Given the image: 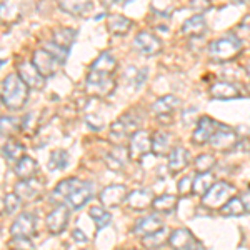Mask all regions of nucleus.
I'll return each mask as SVG.
<instances>
[{"label": "nucleus", "mask_w": 250, "mask_h": 250, "mask_svg": "<svg viewBox=\"0 0 250 250\" xmlns=\"http://www.w3.org/2000/svg\"><path fill=\"white\" fill-rule=\"evenodd\" d=\"M72 237H74V239L77 240V242H85L87 240V237L83 235V232L80 230V229H75V230L72 232Z\"/></svg>", "instance_id": "obj_48"}, {"label": "nucleus", "mask_w": 250, "mask_h": 250, "mask_svg": "<svg viewBox=\"0 0 250 250\" xmlns=\"http://www.w3.org/2000/svg\"><path fill=\"white\" fill-rule=\"evenodd\" d=\"M233 192H235L233 185L227 184V182H217L204 193L202 202L205 207H210V208L222 207V205H225L232 199Z\"/></svg>", "instance_id": "obj_4"}, {"label": "nucleus", "mask_w": 250, "mask_h": 250, "mask_svg": "<svg viewBox=\"0 0 250 250\" xmlns=\"http://www.w3.org/2000/svg\"><path fill=\"white\" fill-rule=\"evenodd\" d=\"M205 29H207V23L202 15H193V17L187 19L182 25V34L184 35H202Z\"/></svg>", "instance_id": "obj_25"}, {"label": "nucleus", "mask_w": 250, "mask_h": 250, "mask_svg": "<svg viewBox=\"0 0 250 250\" xmlns=\"http://www.w3.org/2000/svg\"><path fill=\"white\" fill-rule=\"evenodd\" d=\"M142 124V115L135 110H128L124 114L119 120H115L112 125V137H125V135H134L137 128Z\"/></svg>", "instance_id": "obj_6"}, {"label": "nucleus", "mask_w": 250, "mask_h": 250, "mask_svg": "<svg viewBox=\"0 0 250 250\" xmlns=\"http://www.w3.org/2000/svg\"><path fill=\"white\" fill-rule=\"evenodd\" d=\"M245 205H244V200L240 199V197H232L230 200H229L227 204L222 207V213L224 215H242V213H245Z\"/></svg>", "instance_id": "obj_37"}, {"label": "nucleus", "mask_w": 250, "mask_h": 250, "mask_svg": "<svg viewBox=\"0 0 250 250\" xmlns=\"http://www.w3.org/2000/svg\"><path fill=\"white\" fill-rule=\"evenodd\" d=\"M68 165V154L67 150H54L48 159V170H62Z\"/></svg>", "instance_id": "obj_35"}, {"label": "nucleus", "mask_w": 250, "mask_h": 250, "mask_svg": "<svg viewBox=\"0 0 250 250\" xmlns=\"http://www.w3.org/2000/svg\"><path fill=\"white\" fill-rule=\"evenodd\" d=\"M210 97L217 100H232L240 97V90L232 82H215L210 87Z\"/></svg>", "instance_id": "obj_17"}, {"label": "nucleus", "mask_w": 250, "mask_h": 250, "mask_svg": "<svg viewBox=\"0 0 250 250\" xmlns=\"http://www.w3.org/2000/svg\"><path fill=\"white\" fill-rule=\"evenodd\" d=\"M32 63H34L35 68L40 72V75L45 79L57 74L60 65H62V62H60L57 57H54L47 48H39V50H35Z\"/></svg>", "instance_id": "obj_5"}, {"label": "nucleus", "mask_w": 250, "mask_h": 250, "mask_svg": "<svg viewBox=\"0 0 250 250\" xmlns=\"http://www.w3.org/2000/svg\"><path fill=\"white\" fill-rule=\"evenodd\" d=\"M68 224V208L63 204H59L50 213L47 215V229L50 233L59 235L65 230Z\"/></svg>", "instance_id": "obj_10"}, {"label": "nucleus", "mask_w": 250, "mask_h": 250, "mask_svg": "<svg viewBox=\"0 0 250 250\" xmlns=\"http://www.w3.org/2000/svg\"><path fill=\"white\" fill-rule=\"evenodd\" d=\"M168 230H165V229H160V230H157L154 233H150V235H145L142 244L145 245L147 249H157L160 247V245L164 244L165 240H168Z\"/></svg>", "instance_id": "obj_36"}, {"label": "nucleus", "mask_w": 250, "mask_h": 250, "mask_svg": "<svg viewBox=\"0 0 250 250\" xmlns=\"http://www.w3.org/2000/svg\"><path fill=\"white\" fill-rule=\"evenodd\" d=\"M3 202H5V212L9 213V215H14V213L20 208V204H22V200H20V197L14 192V193H9V195H5Z\"/></svg>", "instance_id": "obj_42"}, {"label": "nucleus", "mask_w": 250, "mask_h": 250, "mask_svg": "<svg viewBox=\"0 0 250 250\" xmlns=\"http://www.w3.org/2000/svg\"><path fill=\"white\" fill-rule=\"evenodd\" d=\"M170 142H172V137L167 132H157L154 135V140H152V148H154L155 154L164 155L170 150Z\"/></svg>", "instance_id": "obj_32"}, {"label": "nucleus", "mask_w": 250, "mask_h": 250, "mask_svg": "<svg viewBox=\"0 0 250 250\" xmlns=\"http://www.w3.org/2000/svg\"><path fill=\"white\" fill-rule=\"evenodd\" d=\"M235 144H237V134L229 127H219V130L210 139V145L215 150H229Z\"/></svg>", "instance_id": "obj_16"}, {"label": "nucleus", "mask_w": 250, "mask_h": 250, "mask_svg": "<svg viewBox=\"0 0 250 250\" xmlns=\"http://www.w3.org/2000/svg\"><path fill=\"white\" fill-rule=\"evenodd\" d=\"M90 219L94 220L97 230H102L104 227H107L110 224V213H108L104 207H90V212H88Z\"/></svg>", "instance_id": "obj_34"}, {"label": "nucleus", "mask_w": 250, "mask_h": 250, "mask_svg": "<svg viewBox=\"0 0 250 250\" xmlns=\"http://www.w3.org/2000/svg\"><path fill=\"white\" fill-rule=\"evenodd\" d=\"M100 2H102L105 7H112V5H115V3H119L120 0H100Z\"/></svg>", "instance_id": "obj_50"}, {"label": "nucleus", "mask_w": 250, "mask_h": 250, "mask_svg": "<svg viewBox=\"0 0 250 250\" xmlns=\"http://www.w3.org/2000/svg\"><path fill=\"white\" fill-rule=\"evenodd\" d=\"M185 250H204V247L199 244V242H193V244L190 245V247H187Z\"/></svg>", "instance_id": "obj_49"}, {"label": "nucleus", "mask_w": 250, "mask_h": 250, "mask_svg": "<svg viewBox=\"0 0 250 250\" xmlns=\"http://www.w3.org/2000/svg\"><path fill=\"white\" fill-rule=\"evenodd\" d=\"M193 237L192 233L185 229H179V230L172 232V235L168 237V245L173 249V250H185L187 247H190L193 244Z\"/></svg>", "instance_id": "obj_24"}, {"label": "nucleus", "mask_w": 250, "mask_h": 250, "mask_svg": "<svg viewBox=\"0 0 250 250\" xmlns=\"http://www.w3.org/2000/svg\"><path fill=\"white\" fill-rule=\"evenodd\" d=\"M134 47L144 55H155L160 52V40L150 32H139L134 39Z\"/></svg>", "instance_id": "obj_14"}, {"label": "nucleus", "mask_w": 250, "mask_h": 250, "mask_svg": "<svg viewBox=\"0 0 250 250\" xmlns=\"http://www.w3.org/2000/svg\"><path fill=\"white\" fill-rule=\"evenodd\" d=\"M212 185H213V175H212V173L210 172H200L199 175H197V179L193 180L192 192L204 195V193L207 192Z\"/></svg>", "instance_id": "obj_33"}, {"label": "nucleus", "mask_w": 250, "mask_h": 250, "mask_svg": "<svg viewBox=\"0 0 250 250\" xmlns=\"http://www.w3.org/2000/svg\"><path fill=\"white\" fill-rule=\"evenodd\" d=\"M43 48H47L48 52H50L54 57H57L60 62H65V59H67V55H68V50L67 48H62L60 45H57V43H54V42H48V43H45V47Z\"/></svg>", "instance_id": "obj_43"}, {"label": "nucleus", "mask_w": 250, "mask_h": 250, "mask_svg": "<svg viewBox=\"0 0 250 250\" xmlns=\"http://www.w3.org/2000/svg\"><path fill=\"white\" fill-rule=\"evenodd\" d=\"M187 164H188V152L182 147L173 148L170 152V157H168V168L172 172H179L184 167H187Z\"/></svg>", "instance_id": "obj_28"}, {"label": "nucleus", "mask_w": 250, "mask_h": 250, "mask_svg": "<svg viewBox=\"0 0 250 250\" xmlns=\"http://www.w3.org/2000/svg\"><path fill=\"white\" fill-rule=\"evenodd\" d=\"M177 205V197L175 195H162L154 199V208L159 212H172Z\"/></svg>", "instance_id": "obj_38"}, {"label": "nucleus", "mask_w": 250, "mask_h": 250, "mask_svg": "<svg viewBox=\"0 0 250 250\" xmlns=\"http://www.w3.org/2000/svg\"><path fill=\"white\" fill-rule=\"evenodd\" d=\"M154 9L162 15H168L172 12V2L170 0H155Z\"/></svg>", "instance_id": "obj_44"}, {"label": "nucleus", "mask_w": 250, "mask_h": 250, "mask_svg": "<svg viewBox=\"0 0 250 250\" xmlns=\"http://www.w3.org/2000/svg\"><path fill=\"white\" fill-rule=\"evenodd\" d=\"M0 102H2V95H0Z\"/></svg>", "instance_id": "obj_54"}, {"label": "nucleus", "mask_w": 250, "mask_h": 250, "mask_svg": "<svg viewBox=\"0 0 250 250\" xmlns=\"http://www.w3.org/2000/svg\"><path fill=\"white\" fill-rule=\"evenodd\" d=\"M182 120H184V124H187V125L197 122V110L195 108H188V110L182 112Z\"/></svg>", "instance_id": "obj_46"}, {"label": "nucleus", "mask_w": 250, "mask_h": 250, "mask_svg": "<svg viewBox=\"0 0 250 250\" xmlns=\"http://www.w3.org/2000/svg\"><path fill=\"white\" fill-rule=\"evenodd\" d=\"M219 127L220 125L213 119H210V117H200L195 132H193V142L199 144V145L210 142L212 135L219 130Z\"/></svg>", "instance_id": "obj_13"}, {"label": "nucleus", "mask_w": 250, "mask_h": 250, "mask_svg": "<svg viewBox=\"0 0 250 250\" xmlns=\"http://www.w3.org/2000/svg\"><path fill=\"white\" fill-rule=\"evenodd\" d=\"M192 185H193V180L190 179V177H185V179H182L179 182V192L180 193H188L192 192Z\"/></svg>", "instance_id": "obj_47"}, {"label": "nucleus", "mask_w": 250, "mask_h": 250, "mask_svg": "<svg viewBox=\"0 0 250 250\" xmlns=\"http://www.w3.org/2000/svg\"><path fill=\"white\" fill-rule=\"evenodd\" d=\"M247 74H249V77H250V62L247 63Z\"/></svg>", "instance_id": "obj_52"}, {"label": "nucleus", "mask_w": 250, "mask_h": 250, "mask_svg": "<svg viewBox=\"0 0 250 250\" xmlns=\"http://www.w3.org/2000/svg\"><path fill=\"white\" fill-rule=\"evenodd\" d=\"M127 199V187L125 185H108L100 192V202L104 207H117Z\"/></svg>", "instance_id": "obj_15"}, {"label": "nucleus", "mask_w": 250, "mask_h": 250, "mask_svg": "<svg viewBox=\"0 0 250 250\" xmlns=\"http://www.w3.org/2000/svg\"><path fill=\"white\" fill-rule=\"evenodd\" d=\"M117 70V60L114 55L104 52L90 65L87 75V92L95 97H107L115 88L114 72Z\"/></svg>", "instance_id": "obj_1"}, {"label": "nucleus", "mask_w": 250, "mask_h": 250, "mask_svg": "<svg viewBox=\"0 0 250 250\" xmlns=\"http://www.w3.org/2000/svg\"><path fill=\"white\" fill-rule=\"evenodd\" d=\"M3 210H5V202H3V199L0 197V213H2Z\"/></svg>", "instance_id": "obj_51"}, {"label": "nucleus", "mask_w": 250, "mask_h": 250, "mask_svg": "<svg viewBox=\"0 0 250 250\" xmlns=\"http://www.w3.org/2000/svg\"><path fill=\"white\" fill-rule=\"evenodd\" d=\"M179 105H180V100L177 99V97L165 95L152 104V112H154L155 115H167V114H172Z\"/></svg>", "instance_id": "obj_22"}, {"label": "nucleus", "mask_w": 250, "mask_h": 250, "mask_svg": "<svg viewBox=\"0 0 250 250\" xmlns=\"http://www.w3.org/2000/svg\"><path fill=\"white\" fill-rule=\"evenodd\" d=\"M160 227H162V220H160L157 215H148V217H144V219H140L137 222L135 227H134V233L145 237V235H150V233L160 230Z\"/></svg>", "instance_id": "obj_21"}, {"label": "nucleus", "mask_w": 250, "mask_h": 250, "mask_svg": "<svg viewBox=\"0 0 250 250\" xmlns=\"http://www.w3.org/2000/svg\"><path fill=\"white\" fill-rule=\"evenodd\" d=\"M10 250H35V245L32 244L29 237H12L9 242Z\"/></svg>", "instance_id": "obj_40"}, {"label": "nucleus", "mask_w": 250, "mask_h": 250, "mask_svg": "<svg viewBox=\"0 0 250 250\" xmlns=\"http://www.w3.org/2000/svg\"><path fill=\"white\" fill-rule=\"evenodd\" d=\"M29 100V85L19 74H10L2 83V102L10 110H20Z\"/></svg>", "instance_id": "obj_2"}, {"label": "nucleus", "mask_w": 250, "mask_h": 250, "mask_svg": "<svg viewBox=\"0 0 250 250\" xmlns=\"http://www.w3.org/2000/svg\"><path fill=\"white\" fill-rule=\"evenodd\" d=\"M77 182H79V179H65V180H62V182H59L57 187L52 190L50 199L57 204H63L67 200V197L70 195V192L74 190Z\"/></svg>", "instance_id": "obj_23"}, {"label": "nucleus", "mask_w": 250, "mask_h": 250, "mask_svg": "<svg viewBox=\"0 0 250 250\" xmlns=\"http://www.w3.org/2000/svg\"><path fill=\"white\" fill-rule=\"evenodd\" d=\"M37 172H39V162L35 159H32V157L25 155L15 164V175H17L20 180L37 177Z\"/></svg>", "instance_id": "obj_19"}, {"label": "nucleus", "mask_w": 250, "mask_h": 250, "mask_svg": "<svg viewBox=\"0 0 250 250\" xmlns=\"http://www.w3.org/2000/svg\"><path fill=\"white\" fill-rule=\"evenodd\" d=\"M19 130V120L14 117H0V135H12Z\"/></svg>", "instance_id": "obj_39"}, {"label": "nucleus", "mask_w": 250, "mask_h": 250, "mask_svg": "<svg viewBox=\"0 0 250 250\" xmlns=\"http://www.w3.org/2000/svg\"><path fill=\"white\" fill-rule=\"evenodd\" d=\"M92 197H94V187H92V184L87 182V180H79L77 185L74 187V190L70 192V195L67 197L65 202L70 205L74 210H79V208H82Z\"/></svg>", "instance_id": "obj_8"}, {"label": "nucleus", "mask_w": 250, "mask_h": 250, "mask_svg": "<svg viewBox=\"0 0 250 250\" xmlns=\"http://www.w3.org/2000/svg\"><path fill=\"white\" fill-rule=\"evenodd\" d=\"M242 45L240 39L237 37V34H227L225 37H222L215 42L210 43L208 47V55L215 62H229L233 60L237 55L240 54Z\"/></svg>", "instance_id": "obj_3"}, {"label": "nucleus", "mask_w": 250, "mask_h": 250, "mask_svg": "<svg viewBox=\"0 0 250 250\" xmlns=\"http://www.w3.org/2000/svg\"><path fill=\"white\" fill-rule=\"evenodd\" d=\"M43 192V182L37 177H32V179L20 180L15 184V193L20 197V200L23 202H34L37 200Z\"/></svg>", "instance_id": "obj_7"}, {"label": "nucleus", "mask_w": 250, "mask_h": 250, "mask_svg": "<svg viewBox=\"0 0 250 250\" xmlns=\"http://www.w3.org/2000/svg\"><path fill=\"white\" fill-rule=\"evenodd\" d=\"M23 154H25V147L20 142H15V140H9V142H5V145L2 147V155L5 157L9 162L17 164L22 157H25Z\"/></svg>", "instance_id": "obj_29"}, {"label": "nucleus", "mask_w": 250, "mask_h": 250, "mask_svg": "<svg viewBox=\"0 0 250 250\" xmlns=\"http://www.w3.org/2000/svg\"><path fill=\"white\" fill-rule=\"evenodd\" d=\"M59 7L74 17H82L92 10V0H57Z\"/></svg>", "instance_id": "obj_18"}, {"label": "nucleus", "mask_w": 250, "mask_h": 250, "mask_svg": "<svg viewBox=\"0 0 250 250\" xmlns=\"http://www.w3.org/2000/svg\"><path fill=\"white\" fill-rule=\"evenodd\" d=\"M213 164H215L213 155H210V154L200 155V157H197V160H195V170L199 173L200 172H208L213 167Z\"/></svg>", "instance_id": "obj_41"}, {"label": "nucleus", "mask_w": 250, "mask_h": 250, "mask_svg": "<svg viewBox=\"0 0 250 250\" xmlns=\"http://www.w3.org/2000/svg\"><path fill=\"white\" fill-rule=\"evenodd\" d=\"M128 157L130 155H128L122 147H117L105 155V164L108 168H112V170H122Z\"/></svg>", "instance_id": "obj_26"}, {"label": "nucleus", "mask_w": 250, "mask_h": 250, "mask_svg": "<svg viewBox=\"0 0 250 250\" xmlns=\"http://www.w3.org/2000/svg\"><path fill=\"white\" fill-rule=\"evenodd\" d=\"M208 7H210V0H190V9L195 10L197 14L208 10Z\"/></svg>", "instance_id": "obj_45"}, {"label": "nucleus", "mask_w": 250, "mask_h": 250, "mask_svg": "<svg viewBox=\"0 0 250 250\" xmlns=\"http://www.w3.org/2000/svg\"><path fill=\"white\" fill-rule=\"evenodd\" d=\"M239 2H250V0H239Z\"/></svg>", "instance_id": "obj_53"}, {"label": "nucleus", "mask_w": 250, "mask_h": 250, "mask_svg": "<svg viewBox=\"0 0 250 250\" xmlns=\"http://www.w3.org/2000/svg\"><path fill=\"white\" fill-rule=\"evenodd\" d=\"M17 70H19L20 79L29 85V88H39V90H42V88L45 87V77L40 75V72L35 68V65L32 62L19 63Z\"/></svg>", "instance_id": "obj_11"}, {"label": "nucleus", "mask_w": 250, "mask_h": 250, "mask_svg": "<svg viewBox=\"0 0 250 250\" xmlns=\"http://www.w3.org/2000/svg\"><path fill=\"white\" fill-rule=\"evenodd\" d=\"M20 19V9L14 0H5L0 3V20L7 23H14Z\"/></svg>", "instance_id": "obj_30"}, {"label": "nucleus", "mask_w": 250, "mask_h": 250, "mask_svg": "<svg viewBox=\"0 0 250 250\" xmlns=\"http://www.w3.org/2000/svg\"><path fill=\"white\" fill-rule=\"evenodd\" d=\"M108 30L114 35H125L132 29V20H128L124 15H110L107 22Z\"/></svg>", "instance_id": "obj_27"}, {"label": "nucleus", "mask_w": 250, "mask_h": 250, "mask_svg": "<svg viewBox=\"0 0 250 250\" xmlns=\"http://www.w3.org/2000/svg\"><path fill=\"white\" fill-rule=\"evenodd\" d=\"M75 39H77V34L72 29H57L54 32V35H52V42L57 43L62 48H67V50L72 47Z\"/></svg>", "instance_id": "obj_31"}, {"label": "nucleus", "mask_w": 250, "mask_h": 250, "mask_svg": "<svg viewBox=\"0 0 250 250\" xmlns=\"http://www.w3.org/2000/svg\"><path fill=\"white\" fill-rule=\"evenodd\" d=\"M152 150V140L148 139V134L145 130H137L130 139V147H128V155L130 159H140L147 155Z\"/></svg>", "instance_id": "obj_12"}, {"label": "nucleus", "mask_w": 250, "mask_h": 250, "mask_svg": "<svg viewBox=\"0 0 250 250\" xmlns=\"http://www.w3.org/2000/svg\"><path fill=\"white\" fill-rule=\"evenodd\" d=\"M37 229V219H35L34 213L23 212L15 219V222L10 227V235L12 237H30L35 233Z\"/></svg>", "instance_id": "obj_9"}, {"label": "nucleus", "mask_w": 250, "mask_h": 250, "mask_svg": "<svg viewBox=\"0 0 250 250\" xmlns=\"http://www.w3.org/2000/svg\"><path fill=\"white\" fill-rule=\"evenodd\" d=\"M127 204L130 208L142 210V208H147L150 204H154V195H152L150 190H134L127 195Z\"/></svg>", "instance_id": "obj_20"}]
</instances>
